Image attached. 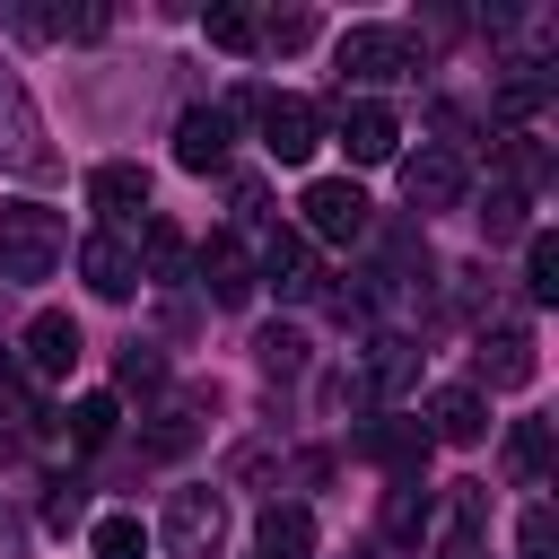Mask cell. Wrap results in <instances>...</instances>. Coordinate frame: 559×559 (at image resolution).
Here are the masks:
<instances>
[{"instance_id": "1", "label": "cell", "mask_w": 559, "mask_h": 559, "mask_svg": "<svg viewBox=\"0 0 559 559\" xmlns=\"http://www.w3.org/2000/svg\"><path fill=\"white\" fill-rule=\"evenodd\" d=\"M0 166L26 175V183H52L61 175V157L44 148V114H35V96H26V79L9 61H0Z\"/></svg>"}, {"instance_id": "2", "label": "cell", "mask_w": 559, "mask_h": 559, "mask_svg": "<svg viewBox=\"0 0 559 559\" xmlns=\"http://www.w3.org/2000/svg\"><path fill=\"white\" fill-rule=\"evenodd\" d=\"M70 253V227L35 201L0 210V280H52V262Z\"/></svg>"}, {"instance_id": "3", "label": "cell", "mask_w": 559, "mask_h": 559, "mask_svg": "<svg viewBox=\"0 0 559 559\" xmlns=\"http://www.w3.org/2000/svg\"><path fill=\"white\" fill-rule=\"evenodd\" d=\"M332 61H341V87H349V79H358V87H384V79H411V70H419V44H411L402 26H349Z\"/></svg>"}, {"instance_id": "4", "label": "cell", "mask_w": 559, "mask_h": 559, "mask_svg": "<svg viewBox=\"0 0 559 559\" xmlns=\"http://www.w3.org/2000/svg\"><path fill=\"white\" fill-rule=\"evenodd\" d=\"M157 533H166L175 559H218V542H227V498H218V489H175Z\"/></svg>"}, {"instance_id": "5", "label": "cell", "mask_w": 559, "mask_h": 559, "mask_svg": "<svg viewBox=\"0 0 559 559\" xmlns=\"http://www.w3.org/2000/svg\"><path fill=\"white\" fill-rule=\"evenodd\" d=\"M472 376H480L489 393L533 384V323H515V314H507V323H489V332H480V349H472ZM480 384H472V393H480Z\"/></svg>"}, {"instance_id": "6", "label": "cell", "mask_w": 559, "mask_h": 559, "mask_svg": "<svg viewBox=\"0 0 559 559\" xmlns=\"http://www.w3.org/2000/svg\"><path fill=\"white\" fill-rule=\"evenodd\" d=\"M253 114H262V148H271L280 166H306V157H314L323 114H314L306 96H253Z\"/></svg>"}, {"instance_id": "7", "label": "cell", "mask_w": 559, "mask_h": 559, "mask_svg": "<svg viewBox=\"0 0 559 559\" xmlns=\"http://www.w3.org/2000/svg\"><path fill=\"white\" fill-rule=\"evenodd\" d=\"M341 148H349L358 166H384V157L402 148V122H393V105H376V96H341Z\"/></svg>"}, {"instance_id": "8", "label": "cell", "mask_w": 559, "mask_h": 559, "mask_svg": "<svg viewBox=\"0 0 559 559\" xmlns=\"http://www.w3.org/2000/svg\"><path fill=\"white\" fill-rule=\"evenodd\" d=\"M402 201L428 218V210H454L463 201V157L454 148H419V157H402Z\"/></svg>"}, {"instance_id": "9", "label": "cell", "mask_w": 559, "mask_h": 559, "mask_svg": "<svg viewBox=\"0 0 559 559\" xmlns=\"http://www.w3.org/2000/svg\"><path fill=\"white\" fill-rule=\"evenodd\" d=\"M306 227H314V236H332V245H358V236H367V192H358V183H341V175L306 183Z\"/></svg>"}, {"instance_id": "10", "label": "cell", "mask_w": 559, "mask_h": 559, "mask_svg": "<svg viewBox=\"0 0 559 559\" xmlns=\"http://www.w3.org/2000/svg\"><path fill=\"white\" fill-rule=\"evenodd\" d=\"M227 140H236V114H227V105H192V114L175 122V166L210 175V166H227Z\"/></svg>"}, {"instance_id": "11", "label": "cell", "mask_w": 559, "mask_h": 559, "mask_svg": "<svg viewBox=\"0 0 559 559\" xmlns=\"http://www.w3.org/2000/svg\"><path fill=\"white\" fill-rule=\"evenodd\" d=\"M79 280H87L96 297H114V306H122V297L140 288V253H131L122 236H87V245H79Z\"/></svg>"}, {"instance_id": "12", "label": "cell", "mask_w": 559, "mask_h": 559, "mask_svg": "<svg viewBox=\"0 0 559 559\" xmlns=\"http://www.w3.org/2000/svg\"><path fill=\"white\" fill-rule=\"evenodd\" d=\"M262 280H271L280 297H314V288H323V271H314V253H306L297 227H271V236H262Z\"/></svg>"}, {"instance_id": "13", "label": "cell", "mask_w": 559, "mask_h": 559, "mask_svg": "<svg viewBox=\"0 0 559 559\" xmlns=\"http://www.w3.org/2000/svg\"><path fill=\"white\" fill-rule=\"evenodd\" d=\"M480 437H489V402L472 384H445L428 402V445H480Z\"/></svg>"}, {"instance_id": "14", "label": "cell", "mask_w": 559, "mask_h": 559, "mask_svg": "<svg viewBox=\"0 0 559 559\" xmlns=\"http://www.w3.org/2000/svg\"><path fill=\"white\" fill-rule=\"evenodd\" d=\"M87 201H96L105 218H148V166H131V157L96 166V175H87Z\"/></svg>"}, {"instance_id": "15", "label": "cell", "mask_w": 559, "mask_h": 559, "mask_svg": "<svg viewBox=\"0 0 559 559\" xmlns=\"http://www.w3.org/2000/svg\"><path fill=\"white\" fill-rule=\"evenodd\" d=\"M201 288H210V306H245V297H253V262H245L236 236H218V245L201 253Z\"/></svg>"}, {"instance_id": "16", "label": "cell", "mask_w": 559, "mask_h": 559, "mask_svg": "<svg viewBox=\"0 0 559 559\" xmlns=\"http://www.w3.org/2000/svg\"><path fill=\"white\" fill-rule=\"evenodd\" d=\"M79 358V323L70 314H35L26 323V376H70Z\"/></svg>"}, {"instance_id": "17", "label": "cell", "mask_w": 559, "mask_h": 559, "mask_svg": "<svg viewBox=\"0 0 559 559\" xmlns=\"http://www.w3.org/2000/svg\"><path fill=\"white\" fill-rule=\"evenodd\" d=\"M367 454H376L384 472L419 480V463H428V428H419V419H376V428H367Z\"/></svg>"}, {"instance_id": "18", "label": "cell", "mask_w": 559, "mask_h": 559, "mask_svg": "<svg viewBox=\"0 0 559 559\" xmlns=\"http://www.w3.org/2000/svg\"><path fill=\"white\" fill-rule=\"evenodd\" d=\"M411 376H419V349L393 341V332H376L367 341V393H411Z\"/></svg>"}, {"instance_id": "19", "label": "cell", "mask_w": 559, "mask_h": 559, "mask_svg": "<svg viewBox=\"0 0 559 559\" xmlns=\"http://www.w3.org/2000/svg\"><path fill=\"white\" fill-rule=\"evenodd\" d=\"M262 559H314V515L306 507H262Z\"/></svg>"}, {"instance_id": "20", "label": "cell", "mask_w": 559, "mask_h": 559, "mask_svg": "<svg viewBox=\"0 0 559 559\" xmlns=\"http://www.w3.org/2000/svg\"><path fill=\"white\" fill-rule=\"evenodd\" d=\"M428 524H437V498H428L419 480H402V489L384 498V542H402V550H411V542H419Z\"/></svg>"}, {"instance_id": "21", "label": "cell", "mask_w": 559, "mask_h": 559, "mask_svg": "<svg viewBox=\"0 0 559 559\" xmlns=\"http://www.w3.org/2000/svg\"><path fill=\"white\" fill-rule=\"evenodd\" d=\"M201 35H210L218 52H262V17H253V9H227V0L201 9Z\"/></svg>"}, {"instance_id": "22", "label": "cell", "mask_w": 559, "mask_h": 559, "mask_svg": "<svg viewBox=\"0 0 559 559\" xmlns=\"http://www.w3.org/2000/svg\"><path fill=\"white\" fill-rule=\"evenodd\" d=\"M524 288H533L542 306L559 297V236H550V227H533V236H524Z\"/></svg>"}, {"instance_id": "23", "label": "cell", "mask_w": 559, "mask_h": 559, "mask_svg": "<svg viewBox=\"0 0 559 559\" xmlns=\"http://www.w3.org/2000/svg\"><path fill=\"white\" fill-rule=\"evenodd\" d=\"M507 463H515V480H542L550 472V428L542 419H515L507 428Z\"/></svg>"}, {"instance_id": "24", "label": "cell", "mask_w": 559, "mask_h": 559, "mask_svg": "<svg viewBox=\"0 0 559 559\" xmlns=\"http://www.w3.org/2000/svg\"><path fill=\"white\" fill-rule=\"evenodd\" d=\"M533 183H550V148L533 131H515L507 140V192H533Z\"/></svg>"}, {"instance_id": "25", "label": "cell", "mask_w": 559, "mask_h": 559, "mask_svg": "<svg viewBox=\"0 0 559 559\" xmlns=\"http://www.w3.org/2000/svg\"><path fill=\"white\" fill-rule=\"evenodd\" d=\"M114 419H122V411H114V393H79V402H70V445H105V437H114Z\"/></svg>"}, {"instance_id": "26", "label": "cell", "mask_w": 559, "mask_h": 559, "mask_svg": "<svg viewBox=\"0 0 559 559\" xmlns=\"http://www.w3.org/2000/svg\"><path fill=\"white\" fill-rule=\"evenodd\" d=\"M87 550H96V559H140V550H148V533H140V515H96Z\"/></svg>"}, {"instance_id": "27", "label": "cell", "mask_w": 559, "mask_h": 559, "mask_svg": "<svg viewBox=\"0 0 559 559\" xmlns=\"http://www.w3.org/2000/svg\"><path fill=\"white\" fill-rule=\"evenodd\" d=\"M480 236H489V245H507V236H533V218H524V192H507V183H498V192H489V210H480Z\"/></svg>"}, {"instance_id": "28", "label": "cell", "mask_w": 559, "mask_h": 559, "mask_svg": "<svg viewBox=\"0 0 559 559\" xmlns=\"http://www.w3.org/2000/svg\"><path fill=\"white\" fill-rule=\"evenodd\" d=\"M140 245H148V280H183V236L166 218H140Z\"/></svg>"}, {"instance_id": "29", "label": "cell", "mask_w": 559, "mask_h": 559, "mask_svg": "<svg viewBox=\"0 0 559 559\" xmlns=\"http://www.w3.org/2000/svg\"><path fill=\"white\" fill-rule=\"evenodd\" d=\"M253 358H262V376H297V367H306V332H288V323H271V332L253 341Z\"/></svg>"}, {"instance_id": "30", "label": "cell", "mask_w": 559, "mask_h": 559, "mask_svg": "<svg viewBox=\"0 0 559 559\" xmlns=\"http://www.w3.org/2000/svg\"><path fill=\"white\" fill-rule=\"evenodd\" d=\"M542 96H550V79H533V70H507V79H498V114H507V122L542 114Z\"/></svg>"}, {"instance_id": "31", "label": "cell", "mask_w": 559, "mask_h": 559, "mask_svg": "<svg viewBox=\"0 0 559 559\" xmlns=\"http://www.w3.org/2000/svg\"><path fill=\"white\" fill-rule=\"evenodd\" d=\"M297 44H314V17H306V9H280V17H262V52H297Z\"/></svg>"}, {"instance_id": "32", "label": "cell", "mask_w": 559, "mask_h": 559, "mask_svg": "<svg viewBox=\"0 0 559 559\" xmlns=\"http://www.w3.org/2000/svg\"><path fill=\"white\" fill-rule=\"evenodd\" d=\"M515 550H524V559H559V524H550V507H524V524H515Z\"/></svg>"}, {"instance_id": "33", "label": "cell", "mask_w": 559, "mask_h": 559, "mask_svg": "<svg viewBox=\"0 0 559 559\" xmlns=\"http://www.w3.org/2000/svg\"><path fill=\"white\" fill-rule=\"evenodd\" d=\"M122 384H131V393L166 384V358H157V341H131V349H122Z\"/></svg>"}, {"instance_id": "34", "label": "cell", "mask_w": 559, "mask_h": 559, "mask_svg": "<svg viewBox=\"0 0 559 559\" xmlns=\"http://www.w3.org/2000/svg\"><path fill=\"white\" fill-rule=\"evenodd\" d=\"M17 419H35V402H26V367L0 358V428H17Z\"/></svg>"}, {"instance_id": "35", "label": "cell", "mask_w": 559, "mask_h": 559, "mask_svg": "<svg viewBox=\"0 0 559 559\" xmlns=\"http://www.w3.org/2000/svg\"><path fill=\"white\" fill-rule=\"evenodd\" d=\"M79 507H87V498H79V480H52V498H44V524H52V533H70V524H79Z\"/></svg>"}, {"instance_id": "36", "label": "cell", "mask_w": 559, "mask_h": 559, "mask_svg": "<svg viewBox=\"0 0 559 559\" xmlns=\"http://www.w3.org/2000/svg\"><path fill=\"white\" fill-rule=\"evenodd\" d=\"M445 559H489V550H480V533H454V542H445Z\"/></svg>"}]
</instances>
